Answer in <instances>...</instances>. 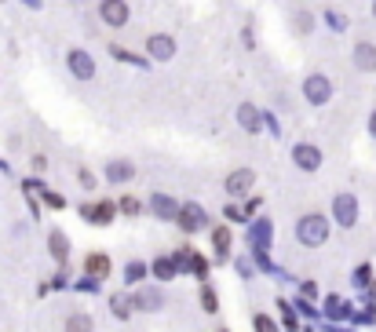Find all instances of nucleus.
Here are the masks:
<instances>
[{"label":"nucleus","instance_id":"nucleus-24","mask_svg":"<svg viewBox=\"0 0 376 332\" xmlns=\"http://www.w3.org/2000/svg\"><path fill=\"white\" fill-rule=\"evenodd\" d=\"M121 209L135 216V212H139V201H135V197H124V204H121Z\"/></svg>","mask_w":376,"mask_h":332},{"label":"nucleus","instance_id":"nucleus-15","mask_svg":"<svg viewBox=\"0 0 376 332\" xmlns=\"http://www.w3.org/2000/svg\"><path fill=\"white\" fill-rule=\"evenodd\" d=\"M132 176H135V168H132L128 161H114L110 168H107V179H110V183H124V179H132Z\"/></svg>","mask_w":376,"mask_h":332},{"label":"nucleus","instance_id":"nucleus-6","mask_svg":"<svg viewBox=\"0 0 376 332\" xmlns=\"http://www.w3.org/2000/svg\"><path fill=\"white\" fill-rule=\"evenodd\" d=\"M146 51H150V59H157V62H169V59H176V37L154 33L150 40H146Z\"/></svg>","mask_w":376,"mask_h":332},{"label":"nucleus","instance_id":"nucleus-10","mask_svg":"<svg viewBox=\"0 0 376 332\" xmlns=\"http://www.w3.org/2000/svg\"><path fill=\"white\" fill-rule=\"evenodd\" d=\"M114 204L110 201H99V204H85V209H80V216H85V219H92L95 226H107L110 219H114Z\"/></svg>","mask_w":376,"mask_h":332},{"label":"nucleus","instance_id":"nucleus-17","mask_svg":"<svg viewBox=\"0 0 376 332\" xmlns=\"http://www.w3.org/2000/svg\"><path fill=\"white\" fill-rule=\"evenodd\" d=\"M154 212H157V216H176L179 209H176V201H172V197L157 194V197H154Z\"/></svg>","mask_w":376,"mask_h":332},{"label":"nucleus","instance_id":"nucleus-11","mask_svg":"<svg viewBox=\"0 0 376 332\" xmlns=\"http://www.w3.org/2000/svg\"><path fill=\"white\" fill-rule=\"evenodd\" d=\"M354 66H358L362 73H372L376 70V44H369V40L354 44Z\"/></svg>","mask_w":376,"mask_h":332},{"label":"nucleus","instance_id":"nucleus-8","mask_svg":"<svg viewBox=\"0 0 376 332\" xmlns=\"http://www.w3.org/2000/svg\"><path fill=\"white\" fill-rule=\"evenodd\" d=\"M176 219H179V226L186 234H194V230H201V226L208 223V216H205V209H198V204H183V209L176 212Z\"/></svg>","mask_w":376,"mask_h":332},{"label":"nucleus","instance_id":"nucleus-3","mask_svg":"<svg viewBox=\"0 0 376 332\" xmlns=\"http://www.w3.org/2000/svg\"><path fill=\"white\" fill-rule=\"evenodd\" d=\"M303 95H307V102H310V106H325V102H329V95H332V85H329V77H322V73L307 77V85H303Z\"/></svg>","mask_w":376,"mask_h":332},{"label":"nucleus","instance_id":"nucleus-7","mask_svg":"<svg viewBox=\"0 0 376 332\" xmlns=\"http://www.w3.org/2000/svg\"><path fill=\"white\" fill-rule=\"evenodd\" d=\"M223 186H226V194H231V197H241V194H248L256 186V172L253 168H238V172L226 176Z\"/></svg>","mask_w":376,"mask_h":332},{"label":"nucleus","instance_id":"nucleus-1","mask_svg":"<svg viewBox=\"0 0 376 332\" xmlns=\"http://www.w3.org/2000/svg\"><path fill=\"white\" fill-rule=\"evenodd\" d=\"M296 234H300L303 245H322V241L329 238V219H325L322 212H307V216H300V223H296Z\"/></svg>","mask_w":376,"mask_h":332},{"label":"nucleus","instance_id":"nucleus-4","mask_svg":"<svg viewBox=\"0 0 376 332\" xmlns=\"http://www.w3.org/2000/svg\"><path fill=\"white\" fill-rule=\"evenodd\" d=\"M292 164H296L300 172H318L322 168V150L310 147V142H300V147L292 150Z\"/></svg>","mask_w":376,"mask_h":332},{"label":"nucleus","instance_id":"nucleus-2","mask_svg":"<svg viewBox=\"0 0 376 332\" xmlns=\"http://www.w3.org/2000/svg\"><path fill=\"white\" fill-rule=\"evenodd\" d=\"M99 18H102L110 30H121V26H128L132 11H128L124 0H102V4H99Z\"/></svg>","mask_w":376,"mask_h":332},{"label":"nucleus","instance_id":"nucleus-9","mask_svg":"<svg viewBox=\"0 0 376 332\" xmlns=\"http://www.w3.org/2000/svg\"><path fill=\"white\" fill-rule=\"evenodd\" d=\"M66 62H70L73 77H80V80H92V77H95V62H92V55H88V51H80V48H77V51H70V59H66Z\"/></svg>","mask_w":376,"mask_h":332},{"label":"nucleus","instance_id":"nucleus-13","mask_svg":"<svg viewBox=\"0 0 376 332\" xmlns=\"http://www.w3.org/2000/svg\"><path fill=\"white\" fill-rule=\"evenodd\" d=\"M238 124H241V128L245 132H260L263 128V121H260V113H256V106H248V102H241V106H238Z\"/></svg>","mask_w":376,"mask_h":332},{"label":"nucleus","instance_id":"nucleus-29","mask_svg":"<svg viewBox=\"0 0 376 332\" xmlns=\"http://www.w3.org/2000/svg\"><path fill=\"white\" fill-rule=\"evenodd\" d=\"M223 332H226V328H223Z\"/></svg>","mask_w":376,"mask_h":332},{"label":"nucleus","instance_id":"nucleus-27","mask_svg":"<svg viewBox=\"0 0 376 332\" xmlns=\"http://www.w3.org/2000/svg\"><path fill=\"white\" fill-rule=\"evenodd\" d=\"M26 4H30V8H40V0H26Z\"/></svg>","mask_w":376,"mask_h":332},{"label":"nucleus","instance_id":"nucleus-20","mask_svg":"<svg viewBox=\"0 0 376 332\" xmlns=\"http://www.w3.org/2000/svg\"><path fill=\"white\" fill-rule=\"evenodd\" d=\"M253 328H256V332H278V325L270 321L267 314H256V318H253Z\"/></svg>","mask_w":376,"mask_h":332},{"label":"nucleus","instance_id":"nucleus-19","mask_svg":"<svg viewBox=\"0 0 376 332\" xmlns=\"http://www.w3.org/2000/svg\"><path fill=\"white\" fill-rule=\"evenodd\" d=\"M154 274H157L161 281H169V278L176 274V266H172L169 259H157V263H154Z\"/></svg>","mask_w":376,"mask_h":332},{"label":"nucleus","instance_id":"nucleus-26","mask_svg":"<svg viewBox=\"0 0 376 332\" xmlns=\"http://www.w3.org/2000/svg\"><path fill=\"white\" fill-rule=\"evenodd\" d=\"M369 135H372V139H376V110H372V113H369Z\"/></svg>","mask_w":376,"mask_h":332},{"label":"nucleus","instance_id":"nucleus-21","mask_svg":"<svg viewBox=\"0 0 376 332\" xmlns=\"http://www.w3.org/2000/svg\"><path fill=\"white\" fill-rule=\"evenodd\" d=\"M114 314H117V318H128V314H132L128 300H124V296H114Z\"/></svg>","mask_w":376,"mask_h":332},{"label":"nucleus","instance_id":"nucleus-14","mask_svg":"<svg viewBox=\"0 0 376 332\" xmlns=\"http://www.w3.org/2000/svg\"><path fill=\"white\" fill-rule=\"evenodd\" d=\"M48 248H51V256H55L59 263H66V256H70V241H66V234H62V230H51V234H48Z\"/></svg>","mask_w":376,"mask_h":332},{"label":"nucleus","instance_id":"nucleus-12","mask_svg":"<svg viewBox=\"0 0 376 332\" xmlns=\"http://www.w3.org/2000/svg\"><path fill=\"white\" fill-rule=\"evenodd\" d=\"M110 256H102V252H92L88 259H85V274L88 278H110Z\"/></svg>","mask_w":376,"mask_h":332},{"label":"nucleus","instance_id":"nucleus-25","mask_svg":"<svg viewBox=\"0 0 376 332\" xmlns=\"http://www.w3.org/2000/svg\"><path fill=\"white\" fill-rule=\"evenodd\" d=\"M205 307H208V314H216V296L208 293V288H205Z\"/></svg>","mask_w":376,"mask_h":332},{"label":"nucleus","instance_id":"nucleus-16","mask_svg":"<svg viewBox=\"0 0 376 332\" xmlns=\"http://www.w3.org/2000/svg\"><path fill=\"white\" fill-rule=\"evenodd\" d=\"M66 332H92V318L88 314H70L66 318Z\"/></svg>","mask_w":376,"mask_h":332},{"label":"nucleus","instance_id":"nucleus-5","mask_svg":"<svg viewBox=\"0 0 376 332\" xmlns=\"http://www.w3.org/2000/svg\"><path fill=\"white\" fill-rule=\"evenodd\" d=\"M332 216H336L340 226H354V223H358V201H354V194H340L336 201H332Z\"/></svg>","mask_w":376,"mask_h":332},{"label":"nucleus","instance_id":"nucleus-28","mask_svg":"<svg viewBox=\"0 0 376 332\" xmlns=\"http://www.w3.org/2000/svg\"><path fill=\"white\" fill-rule=\"evenodd\" d=\"M372 15H376V4H372Z\"/></svg>","mask_w":376,"mask_h":332},{"label":"nucleus","instance_id":"nucleus-22","mask_svg":"<svg viewBox=\"0 0 376 332\" xmlns=\"http://www.w3.org/2000/svg\"><path fill=\"white\" fill-rule=\"evenodd\" d=\"M142 274H146L142 263H132V266H128V281H142Z\"/></svg>","mask_w":376,"mask_h":332},{"label":"nucleus","instance_id":"nucleus-18","mask_svg":"<svg viewBox=\"0 0 376 332\" xmlns=\"http://www.w3.org/2000/svg\"><path fill=\"white\" fill-rule=\"evenodd\" d=\"M212 245H216V252H231V230H226V226H219V230L212 234Z\"/></svg>","mask_w":376,"mask_h":332},{"label":"nucleus","instance_id":"nucleus-23","mask_svg":"<svg viewBox=\"0 0 376 332\" xmlns=\"http://www.w3.org/2000/svg\"><path fill=\"white\" fill-rule=\"evenodd\" d=\"M296 30H300V33L310 30V15H307V11H296Z\"/></svg>","mask_w":376,"mask_h":332}]
</instances>
